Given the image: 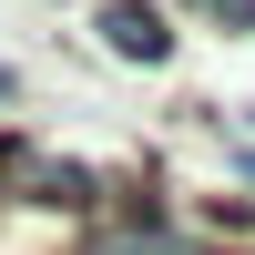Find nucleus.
Returning <instances> with one entry per match:
<instances>
[{
	"label": "nucleus",
	"instance_id": "obj_1",
	"mask_svg": "<svg viewBox=\"0 0 255 255\" xmlns=\"http://www.w3.org/2000/svg\"><path fill=\"white\" fill-rule=\"evenodd\" d=\"M10 184H20L31 204H61V215H82V204L102 194V184L82 174V163H51V153H10Z\"/></svg>",
	"mask_w": 255,
	"mask_h": 255
},
{
	"label": "nucleus",
	"instance_id": "obj_2",
	"mask_svg": "<svg viewBox=\"0 0 255 255\" xmlns=\"http://www.w3.org/2000/svg\"><path fill=\"white\" fill-rule=\"evenodd\" d=\"M102 41H113L123 61H163V51H174V31H163L153 0H102Z\"/></svg>",
	"mask_w": 255,
	"mask_h": 255
},
{
	"label": "nucleus",
	"instance_id": "obj_3",
	"mask_svg": "<svg viewBox=\"0 0 255 255\" xmlns=\"http://www.w3.org/2000/svg\"><path fill=\"white\" fill-rule=\"evenodd\" d=\"M102 255H204V245H184V235H113Z\"/></svg>",
	"mask_w": 255,
	"mask_h": 255
},
{
	"label": "nucleus",
	"instance_id": "obj_4",
	"mask_svg": "<svg viewBox=\"0 0 255 255\" xmlns=\"http://www.w3.org/2000/svg\"><path fill=\"white\" fill-rule=\"evenodd\" d=\"M204 20H235V31H255V0H194Z\"/></svg>",
	"mask_w": 255,
	"mask_h": 255
},
{
	"label": "nucleus",
	"instance_id": "obj_5",
	"mask_svg": "<svg viewBox=\"0 0 255 255\" xmlns=\"http://www.w3.org/2000/svg\"><path fill=\"white\" fill-rule=\"evenodd\" d=\"M10 92H20V72H0V102H10Z\"/></svg>",
	"mask_w": 255,
	"mask_h": 255
},
{
	"label": "nucleus",
	"instance_id": "obj_6",
	"mask_svg": "<svg viewBox=\"0 0 255 255\" xmlns=\"http://www.w3.org/2000/svg\"><path fill=\"white\" fill-rule=\"evenodd\" d=\"M235 163H245V174H255V143H235Z\"/></svg>",
	"mask_w": 255,
	"mask_h": 255
}]
</instances>
